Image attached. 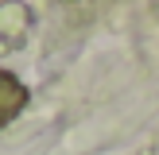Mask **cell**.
Here are the masks:
<instances>
[{
	"label": "cell",
	"instance_id": "6da1fadb",
	"mask_svg": "<svg viewBox=\"0 0 159 155\" xmlns=\"http://www.w3.org/2000/svg\"><path fill=\"white\" fill-rule=\"evenodd\" d=\"M23 105H27V85L12 70H0V128H8L23 113Z\"/></svg>",
	"mask_w": 159,
	"mask_h": 155
}]
</instances>
